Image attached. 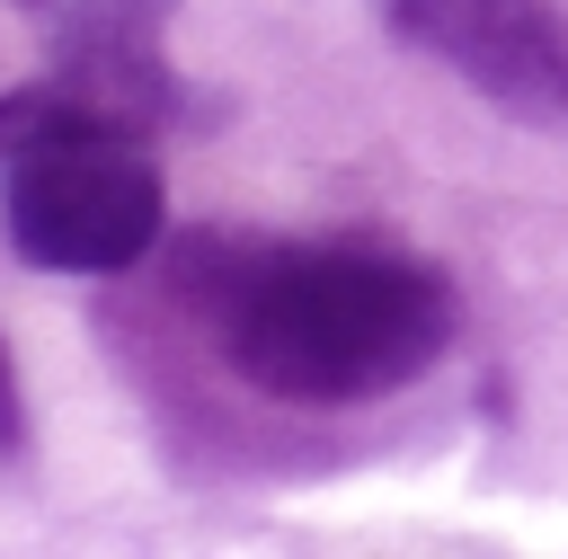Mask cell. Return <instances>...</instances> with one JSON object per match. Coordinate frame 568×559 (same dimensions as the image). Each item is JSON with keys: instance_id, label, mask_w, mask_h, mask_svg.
Instances as JSON below:
<instances>
[{"instance_id": "cell-3", "label": "cell", "mask_w": 568, "mask_h": 559, "mask_svg": "<svg viewBox=\"0 0 568 559\" xmlns=\"http://www.w3.org/2000/svg\"><path fill=\"white\" fill-rule=\"evenodd\" d=\"M390 18L462 80H479L497 106H568V27L550 18V0H390Z\"/></svg>"}, {"instance_id": "cell-4", "label": "cell", "mask_w": 568, "mask_h": 559, "mask_svg": "<svg viewBox=\"0 0 568 559\" xmlns=\"http://www.w3.org/2000/svg\"><path fill=\"white\" fill-rule=\"evenodd\" d=\"M160 18H169V0H80L71 35H62L71 106L142 133L160 115Z\"/></svg>"}, {"instance_id": "cell-2", "label": "cell", "mask_w": 568, "mask_h": 559, "mask_svg": "<svg viewBox=\"0 0 568 559\" xmlns=\"http://www.w3.org/2000/svg\"><path fill=\"white\" fill-rule=\"evenodd\" d=\"M9 240L53 275H115L160 240V169L133 124L62 106L9 151Z\"/></svg>"}, {"instance_id": "cell-1", "label": "cell", "mask_w": 568, "mask_h": 559, "mask_svg": "<svg viewBox=\"0 0 568 559\" xmlns=\"http://www.w3.org/2000/svg\"><path fill=\"white\" fill-rule=\"evenodd\" d=\"M195 302L222 355L302 408L382 399L453 346V284L364 240H257L195 248Z\"/></svg>"}, {"instance_id": "cell-5", "label": "cell", "mask_w": 568, "mask_h": 559, "mask_svg": "<svg viewBox=\"0 0 568 559\" xmlns=\"http://www.w3.org/2000/svg\"><path fill=\"white\" fill-rule=\"evenodd\" d=\"M18 373H9V346H0V453H18Z\"/></svg>"}]
</instances>
